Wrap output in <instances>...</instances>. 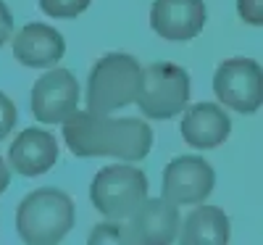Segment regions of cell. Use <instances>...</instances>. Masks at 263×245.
<instances>
[{"label": "cell", "instance_id": "obj_1", "mask_svg": "<svg viewBox=\"0 0 263 245\" xmlns=\"http://www.w3.org/2000/svg\"><path fill=\"white\" fill-rule=\"evenodd\" d=\"M63 140L79 159L111 155L119 161H142L153 148V129L147 121L126 116L111 119L98 111H77L63 124Z\"/></svg>", "mask_w": 263, "mask_h": 245}, {"label": "cell", "instance_id": "obj_11", "mask_svg": "<svg viewBox=\"0 0 263 245\" xmlns=\"http://www.w3.org/2000/svg\"><path fill=\"white\" fill-rule=\"evenodd\" d=\"M8 164L21 177H40L58 164V143L50 132L29 127L11 143Z\"/></svg>", "mask_w": 263, "mask_h": 245}, {"label": "cell", "instance_id": "obj_19", "mask_svg": "<svg viewBox=\"0 0 263 245\" xmlns=\"http://www.w3.org/2000/svg\"><path fill=\"white\" fill-rule=\"evenodd\" d=\"M8 37H13V16H11L8 6L0 0V45H6Z\"/></svg>", "mask_w": 263, "mask_h": 245}, {"label": "cell", "instance_id": "obj_7", "mask_svg": "<svg viewBox=\"0 0 263 245\" xmlns=\"http://www.w3.org/2000/svg\"><path fill=\"white\" fill-rule=\"evenodd\" d=\"M79 111V82L69 69L42 74L32 87V114L42 124H66Z\"/></svg>", "mask_w": 263, "mask_h": 245}, {"label": "cell", "instance_id": "obj_13", "mask_svg": "<svg viewBox=\"0 0 263 245\" xmlns=\"http://www.w3.org/2000/svg\"><path fill=\"white\" fill-rule=\"evenodd\" d=\"M66 42L63 34L48 24H27L13 37V56L18 63L32 69H45L63 58Z\"/></svg>", "mask_w": 263, "mask_h": 245}, {"label": "cell", "instance_id": "obj_14", "mask_svg": "<svg viewBox=\"0 0 263 245\" xmlns=\"http://www.w3.org/2000/svg\"><path fill=\"white\" fill-rule=\"evenodd\" d=\"M179 240L187 245H224L229 242V219L216 206H197L184 219Z\"/></svg>", "mask_w": 263, "mask_h": 245}, {"label": "cell", "instance_id": "obj_9", "mask_svg": "<svg viewBox=\"0 0 263 245\" xmlns=\"http://www.w3.org/2000/svg\"><path fill=\"white\" fill-rule=\"evenodd\" d=\"M129 242H145V245H168L179 237L182 219L177 203L168 198H150L129 216Z\"/></svg>", "mask_w": 263, "mask_h": 245}, {"label": "cell", "instance_id": "obj_4", "mask_svg": "<svg viewBox=\"0 0 263 245\" xmlns=\"http://www.w3.org/2000/svg\"><path fill=\"white\" fill-rule=\"evenodd\" d=\"M92 206L108 219H126L147 200V177L142 169L124 164L105 166L90 185Z\"/></svg>", "mask_w": 263, "mask_h": 245}, {"label": "cell", "instance_id": "obj_5", "mask_svg": "<svg viewBox=\"0 0 263 245\" xmlns=\"http://www.w3.org/2000/svg\"><path fill=\"white\" fill-rule=\"evenodd\" d=\"M190 103V74L177 63H150L142 74V90L137 98L147 119H171Z\"/></svg>", "mask_w": 263, "mask_h": 245}, {"label": "cell", "instance_id": "obj_3", "mask_svg": "<svg viewBox=\"0 0 263 245\" xmlns=\"http://www.w3.org/2000/svg\"><path fill=\"white\" fill-rule=\"evenodd\" d=\"M145 69L126 53L103 56L87 79V108L98 114H111L124 106L137 103L142 90Z\"/></svg>", "mask_w": 263, "mask_h": 245}, {"label": "cell", "instance_id": "obj_18", "mask_svg": "<svg viewBox=\"0 0 263 245\" xmlns=\"http://www.w3.org/2000/svg\"><path fill=\"white\" fill-rule=\"evenodd\" d=\"M237 11L242 21L253 27H263V0H237Z\"/></svg>", "mask_w": 263, "mask_h": 245}, {"label": "cell", "instance_id": "obj_17", "mask_svg": "<svg viewBox=\"0 0 263 245\" xmlns=\"http://www.w3.org/2000/svg\"><path fill=\"white\" fill-rule=\"evenodd\" d=\"M90 242H129V232L121 224H98L90 235Z\"/></svg>", "mask_w": 263, "mask_h": 245}, {"label": "cell", "instance_id": "obj_15", "mask_svg": "<svg viewBox=\"0 0 263 245\" xmlns=\"http://www.w3.org/2000/svg\"><path fill=\"white\" fill-rule=\"evenodd\" d=\"M90 0H40V8L53 19H77Z\"/></svg>", "mask_w": 263, "mask_h": 245}, {"label": "cell", "instance_id": "obj_12", "mask_svg": "<svg viewBox=\"0 0 263 245\" xmlns=\"http://www.w3.org/2000/svg\"><path fill=\"white\" fill-rule=\"evenodd\" d=\"M229 132H232V119L216 103H197L187 108V114L182 119V137L187 145L197 150H211L216 145L227 143Z\"/></svg>", "mask_w": 263, "mask_h": 245}, {"label": "cell", "instance_id": "obj_16", "mask_svg": "<svg viewBox=\"0 0 263 245\" xmlns=\"http://www.w3.org/2000/svg\"><path fill=\"white\" fill-rule=\"evenodd\" d=\"M16 116H18V111L13 100L6 93H0V140H6L11 135V129L16 127Z\"/></svg>", "mask_w": 263, "mask_h": 245}, {"label": "cell", "instance_id": "obj_2", "mask_svg": "<svg viewBox=\"0 0 263 245\" xmlns=\"http://www.w3.org/2000/svg\"><path fill=\"white\" fill-rule=\"evenodd\" d=\"M74 227V203L58 187H40L18 203L16 230L24 242L53 245Z\"/></svg>", "mask_w": 263, "mask_h": 245}, {"label": "cell", "instance_id": "obj_6", "mask_svg": "<svg viewBox=\"0 0 263 245\" xmlns=\"http://www.w3.org/2000/svg\"><path fill=\"white\" fill-rule=\"evenodd\" d=\"M213 93L239 114H255L263 106V69L250 58H229L213 77Z\"/></svg>", "mask_w": 263, "mask_h": 245}, {"label": "cell", "instance_id": "obj_10", "mask_svg": "<svg viewBox=\"0 0 263 245\" xmlns=\"http://www.w3.org/2000/svg\"><path fill=\"white\" fill-rule=\"evenodd\" d=\"M203 0H156L150 8V27L163 40L187 42L205 27Z\"/></svg>", "mask_w": 263, "mask_h": 245}, {"label": "cell", "instance_id": "obj_20", "mask_svg": "<svg viewBox=\"0 0 263 245\" xmlns=\"http://www.w3.org/2000/svg\"><path fill=\"white\" fill-rule=\"evenodd\" d=\"M8 185H11V171H8V166L3 164V159H0V195L6 192Z\"/></svg>", "mask_w": 263, "mask_h": 245}, {"label": "cell", "instance_id": "obj_8", "mask_svg": "<svg viewBox=\"0 0 263 245\" xmlns=\"http://www.w3.org/2000/svg\"><path fill=\"white\" fill-rule=\"evenodd\" d=\"M216 174L200 155H179L163 169V198L177 206H197L213 192Z\"/></svg>", "mask_w": 263, "mask_h": 245}]
</instances>
